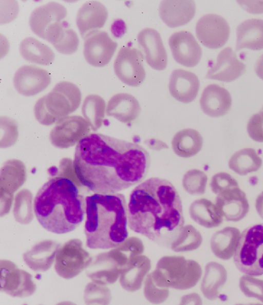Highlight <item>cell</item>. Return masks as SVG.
Masks as SVG:
<instances>
[{
    "instance_id": "obj_1",
    "label": "cell",
    "mask_w": 263,
    "mask_h": 305,
    "mask_svg": "<svg viewBox=\"0 0 263 305\" xmlns=\"http://www.w3.org/2000/svg\"><path fill=\"white\" fill-rule=\"evenodd\" d=\"M73 163L84 187L110 194L142 181L148 171L150 155L137 143L93 133L78 143Z\"/></svg>"
},
{
    "instance_id": "obj_2",
    "label": "cell",
    "mask_w": 263,
    "mask_h": 305,
    "mask_svg": "<svg viewBox=\"0 0 263 305\" xmlns=\"http://www.w3.org/2000/svg\"><path fill=\"white\" fill-rule=\"evenodd\" d=\"M128 224L134 232L170 247L184 226L180 196L168 180L151 178L131 192Z\"/></svg>"
},
{
    "instance_id": "obj_3",
    "label": "cell",
    "mask_w": 263,
    "mask_h": 305,
    "mask_svg": "<svg viewBox=\"0 0 263 305\" xmlns=\"http://www.w3.org/2000/svg\"><path fill=\"white\" fill-rule=\"evenodd\" d=\"M84 187L67 177L58 174L38 190L34 201L35 216L48 232L62 234L75 230L86 213Z\"/></svg>"
},
{
    "instance_id": "obj_4",
    "label": "cell",
    "mask_w": 263,
    "mask_h": 305,
    "mask_svg": "<svg viewBox=\"0 0 263 305\" xmlns=\"http://www.w3.org/2000/svg\"><path fill=\"white\" fill-rule=\"evenodd\" d=\"M86 244L91 249H109L119 246L128 237L127 206L120 193L95 194L85 198Z\"/></svg>"
},
{
    "instance_id": "obj_5",
    "label": "cell",
    "mask_w": 263,
    "mask_h": 305,
    "mask_svg": "<svg viewBox=\"0 0 263 305\" xmlns=\"http://www.w3.org/2000/svg\"><path fill=\"white\" fill-rule=\"evenodd\" d=\"M81 98L77 85L68 81L60 82L36 101L34 108L35 118L44 125L56 124L78 109Z\"/></svg>"
},
{
    "instance_id": "obj_6",
    "label": "cell",
    "mask_w": 263,
    "mask_h": 305,
    "mask_svg": "<svg viewBox=\"0 0 263 305\" xmlns=\"http://www.w3.org/2000/svg\"><path fill=\"white\" fill-rule=\"evenodd\" d=\"M140 252L138 245L134 241L127 239L111 250L95 256L86 269V274L96 283L104 285L113 284Z\"/></svg>"
},
{
    "instance_id": "obj_7",
    "label": "cell",
    "mask_w": 263,
    "mask_h": 305,
    "mask_svg": "<svg viewBox=\"0 0 263 305\" xmlns=\"http://www.w3.org/2000/svg\"><path fill=\"white\" fill-rule=\"evenodd\" d=\"M151 274L161 287L185 290L197 284L202 275V269L197 262L183 256H164L158 261Z\"/></svg>"
},
{
    "instance_id": "obj_8",
    "label": "cell",
    "mask_w": 263,
    "mask_h": 305,
    "mask_svg": "<svg viewBox=\"0 0 263 305\" xmlns=\"http://www.w3.org/2000/svg\"><path fill=\"white\" fill-rule=\"evenodd\" d=\"M233 261L243 274L252 276L263 275V223L250 226L242 232Z\"/></svg>"
},
{
    "instance_id": "obj_9",
    "label": "cell",
    "mask_w": 263,
    "mask_h": 305,
    "mask_svg": "<svg viewBox=\"0 0 263 305\" xmlns=\"http://www.w3.org/2000/svg\"><path fill=\"white\" fill-rule=\"evenodd\" d=\"M92 258L79 239H70L57 253L54 269L61 277L69 279L78 276L91 263Z\"/></svg>"
},
{
    "instance_id": "obj_10",
    "label": "cell",
    "mask_w": 263,
    "mask_h": 305,
    "mask_svg": "<svg viewBox=\"0 0 263 305\" xmlns=\"http://www.w3.org/2000/svg\"><path fill=\"white\" fill-rule=\"evenodd\" d=\"M143 58L142 53L138 49L123 46L120 49L114 63L116 75L128 86L140 85L146 76Z\"/></svg>"
},
{
    "instance_id": "obj_11",
    "label": "cell",
    "mask_w": 263,
    "mask_h": 305,
    "mask_svg": "<svg viewBox=\"0 0 263 305\" xmlns=\"http://www.w3.org/2000/svg\"><path fill=\"white\" fill-rule=\"evenodd\" d=\"M1 291L16 297L32 295L36 287L32 276L20 269L13 262L1 260Z\"/></svg>"
},
{
    "instance_id": "obj_12",
    "label": "cell",
    "mask_w": 263,
    "mask_h": 305,
    "mask_svg": "<svg viewBox=\"0 0 263 305\" xmlns=\"http://www.w3.org/2000/svg\"><path fill=\"white\" fill-rule=\"evenodd\" d=\"M90 130L87 121L80 116H68L56 123L50 132L52 144L59 148H68L87 137Z\"/></svg>"
},
{
    "instance_id": "obj_13",
    "label": "cell",
    "mask_w": 263,
    "mask_h": 305,
    "mask_svg": "<svg viewBox=\"0 0 263 305\" xmlns=\"http://www.w3.org/2000/svg\"><path fill=\"white\" fill-rule=\"evenodd\" d=\"M67 16L66 8L56 2H50L35 8L29 17V25L38 36L46 40Z\"/></svg>"
},
{
    "instance_id": "obj_14",
    "label": "cell",
    "mask_w": 263,
    "mask_h": 305,
    "mask_svg": "<svg viewBox=\"0 0 263 305\" xmlns=\"http://www.w3.org/2000/svg\"><path fill=\"white\" fill-rule=\"evenodd\" d=\"M230 33L228 22L221 16L208 13L202 16L196 25L198 40L205 47L217 49L227 42Z\"/></svg>"
},
{
    "instance_id": "obj_15",
    "label": "cell",
    "mask_w": 263,
    "mask_h": 305,
    "mask_svg": "<svg viewBox=\"0 0 263 305\" xmlns=\"http://www.w3.org/2000/svg\"><path fill=\"white\" fill-rule=\"evenodd\" d=\"M84 39V54L87 62L95 67H103L110 61L118 46L105 31L95 30Z\"/></svg>"
},
{
    "instance_id": "obj_16",
    "label": "cell",
    "mask_w": 263,
    "mask_h": 305,
    "mask_svg": "<svg viewBox=\"0 0 263 305\" xmlns=\"http://www.w3.org/2000/svg\"><path fill=\"white\" fill-rule=\"evenodd\" d=\"M51 80L50 75L46 70L34 65H25L16 71L13 81L18 93L30 97L44 91Z\"/></svg>"
},
{
    "instance_id": "obj_17",
    "label": "cell",
    "mask_w": 263,
    "mask_h": 305,
    "mask_svg": "<svg viewBox=\"0 0 263 305\" xmlns=\"http://www.w3.org/2000/svg\"><path fill=\"white\" fill-rule=\"evenodd\" d=\"M168 43L174 59L180 65L193 67L200 62L202 49L190 32H176L170 36Z\"/></svg>"
},
{
    "instance_id": "obj_18",
    "label": "cell",
    "mask_w": 263,
    "mask_h": 305,
    "mask_svg": "<svg viewBox=\"0 0 263 305\" xmlns=\"http://www.w3.org/2000/svg\"><path fill=\"white\" fill-rule=\"evenodd\" d=\"M215 204L221 216L228 221H240L246 217L250 209L246 195L239 186L218 194Z\"/></svg>"
},
{
    "instance_id": "obj_19",
    "label": "cell",
    "mask_w": 263,
    "mask_h": 305,
    "mask_svg": "<svg viewBox=\"0 0 263 305\" xmlns=\"http://www.w3.org/2000/svg\"><path fill=\"white\" fill-rule=\"evenodd\" d=\"M137 40L148 64L157 70L164 69L167 54L159 32L153 28H144L138 33Z\"/></svg>"
},
{
    "instance_id": "obj_20",
    "label": "cell",
    "mask_w": 263,
    "mask_h": 305,
    "mask_svg": "<svg viewBox=\"0 0 263 305\" xmlns=\"http://www.w3.org/2000/svg\"><path fill=\"white\" fill-rule=\"evenodd\" d=\"M246 69V65L238 59L233 49L228 47L219 52L215 63L208 72L207 77L212 80L229 82L240 77Z\"/></svg>"
},
{
    "instance_id": "obj_21",
    "label": "cell",
    "mask_w": 263,
    "mask_h": 305,
    "mask_svg": "<svg viewBox=\"0 0 263 305\" xmlns=\"http://www.w3.org/2000/svg\"><path fill=\"white\" fill-rule=\"evenodd\" d=\"M168 87L174 98L180 102L189 103L196 98L200 82L194 73L183 69H176L171 73Z\"/></svg>"
},
{
    "instance_id": "obj_22",
    "label": "cell",
    "mask_w": 263,
    "mask_h": 305,
    "mask_svg": "<svg viewBox=\"0 0 263 305\" xmlns=\"http://www.w3.org/2000/svg\"><path fill=\"white\" fill-rule=\"evenodd\" d=\"M196 11L193 1H163L159 7V15L171 28L184 26L194 17Z\"/></svg>"
},
{
    "instance_id": "obj_23",
    "label": "cell",
    "mask_w": 263,
    "mask_h": 305,
    "mask_svg": "<svg viewBox=\"0 0 263 305\" xmlns=\"http://www.w3.org/2000/svg\"><path fill=\"white\" fill-rule=\"evenodd\" d=\"M201 108L204 113L212 117L226 115L232 105L229 92L219 85L212 84L203 89L200 99Z\"/></svg>"
},
{
    "instance_id": "obj_24",
    "label": "cell",
    "mask_w": 263,
    "mask_h": 305,
    "mask_svg": "<svg viewBox=\"0 0 263 305\" xmlns=\"http://www.w3.org/2000/svg\"><path fill=\"white\" fill-rule=\"evenodd\" d=\"M105 6L97 1H88L79 8L76 23L81 35L84 37L89 32L102 28L108 17Z\"/></svg>"
},
{
    "instance_id": "obj_25",
    "label": "cell",
    "mask_w": 263,
    "mask_h": 305,
    "mask_svg": "<svg viewBox=\"0 0 263 305\" xmlns=\"http://www.w3.org/2000/svg\"><path fill=\"white\" fill-rule=\"evenodd\" d=\"M60 244L45 240L36 244L23 255L25 263L35 272H45L52 265Z\"/></svg>"
},
{
    "instance_id": "obj_26",
    "label": "cell",
    "mask_w": 263,
    "mask_h": 305,
    "mask_svg": "<svg viewBox=\"0 0 263 305\" xmlns=\"http://www.w3.org/2000/svg\"><path fill=\"white\" fill-rule=\"evenodd\" d=\"M26 169L21 160L10 159L4 162L0 173L1 197L13 199V193L26 180Z\"/></svg>"
},
{
    "instance_id": "obj_27",
    "label": "cell",
    "mask_w": 263,
    "mask_h": 305,
    "mask_svg": "<svg viewBox=\"0 0 263 305\" xmlns=\"http://www.w3.org/2000/svg\"><path fill=\"white\" fill-rule=\"evenodd\" d=\"M106 114L124 123H129L139 116L141 108L137 99L127 93L114 95L108 101Z\"/></svg>"
},
{
    "instance_id": "obj_28",
    "label": "cell",
    "mask_w": 263,
    "mask_h": 305,
    "mask_svg": "<svg viewBox=\"0 0 263 305\" xmlns=\"http://www.w3.org/2000/svg\"><path fill=\"white\" fill-rule=\"evenodd\" d=\"M151 266V260L147 256L141 254L134 257L120 275L122 287L130 292L139 290Z\"/></svg>"
},
{
    "instance_id": "obj_29",
    "label": "cell",
    "mask_w": 263,
    "mask_h": 305,
    "mask_svg": "<svg viewBox=\"0 0 263 305\" xmlns=\"http://www.w3.org/2000/svg\"><path fill=\"white\" fill-rule=\"evenodd\" d=\"M236 49L248 48L253 50L263 49V20L247 19L238 25L236 29Z\"/></svg>"
},
{
    "instance_id": "obj_30",
    "label": "cell",
    "mask_w": 263,
    "mask_h": 305,
    "mask_svg": "<svg viewBox=\"0 0 263 305\" xmlns=\"http://www.w3.org/2000/svg\"><path fill=\"white\" fill-rule=\"evenodd\" d=\"M240 235L238 228L231 226L216 232L211 239V247L214 254L224 260L230 259L235 253Z\"/></svg>"
},
{
    "instance_id": "obj_31",
    "label": "cell",
    "mask_w": 263,
    "mask_h": 305,
    "mask_svg": "<svg viewBox=\"0 0 263 305\" xmlns=\"http://www.w3.org/2000/svg\"><path fill=\"white\" fill-rule=\"evenodd\" d=\"M227 272L219 263L210 262L205 266L201 283V291L208 299L213 300L219 297V290L226 283Z\"/></svg>"
},
{
    "instance_id": "obj_32",
    "label": "cell",
    "mask_w": 263,
    "mask_h": 305,
    "mask_svg": "<svg viewBox=\"0 0 263 305\" xmlns=\"http://www.w3.org/2000/svg\"><path fill=\"white\" fill-rule=\"evenodd\" d=\"M189 213L194 221L206 228L217 227L223 222L215 204L205 198L194 201L190 206Z\"/></svg>"
},
{
    "instance_id": "obj_33",
    "label": "cell",
    "mask_w": 263,
    "mask_h": 305,
    "mask_svg": "<svg viewBox=\"0 0 263 305\" xmlns=\"http://www.w3.org/2000/svg\"><path fill=\"white\" fill-rule=\"evenodd\" d=\"M203 138L196 130L192 128L182 129L174 136L172 148L174 153L182 158L195 156L201 149Z\"/></svg>"
},
{
    "instance_id": "obj_34",
    "label": "cell",
    "mask_w": 263,
    "mask_h": 305,
    "mask_svg": "<svg viewBox=\"0 0 263 305\" xmlns=\"http://www.w3.org/2000/svg\"><path fill=\"white\" fill-rule=\"evenodd\" d=\"M20 51L26 60L43 65H50L55 58L49 46L31 36L27 37L21 41Z\"/></svg>"
},
{
    "instance_id": "obj_35",
    "label": "cell",
    "mask_w": 263,
    "mask_h": 305,
    "mask_svg": "<svg viewBox=\"0 0 263 305\" xmlns=\"http://www.w3.org/2000/svg\"><path fill=\"white\" fill-rule=\"evenodd\" d=\"M262 160L253 148H247L236 151L230 158L229 168L240 175L257 171Z\"/></svg>"
},
{
    "instance_id": "obj_36",
    "label": "cell",
    "mask_w": 263,
    "mask_h": 305,
    "mask_svg": "<svg viewBox=\"0 0 263 305\" xmlns=\"http://www.w3.org/2000/svg\"><path fill=\"white\" fill-rule=\"evenodd\" d=\"M105 108V102L101 96L92 94L85 97L81 108L82 113L93 131H97L102 126Z\"/></svg>"
},
{
    "instance_id": "obj_37",
    "label": "cell",
    "mask_w": 263,
    "mask_h": 305,
    "mask_svg": "<svg viewBox=\"0 0 263 305\" xmlns=\"http://www.w3.org/2000/svg\"><path fill=\"white\" fill-rule=\"evenodd\" d=\"M200 233L193 225L183 226L180 233L171 244L176 252H184L198 249L202 242Z\"/></svg>"
},
{
    "instance_id": "obj_38",
    "label": "cell",
    "mask_w": 263,
    "mask_h": 305,
    "mask_svg": "<svg viewBox=\"0 0 263 305\" xmlns=\"http://www.w3.org/2000/svg\"><path fill=\"white\" fill-rule=\"evenodd\" d=\"M33 196L28 189H22L14 198L13 213L16 221L22 224L30 223L33 218Z\"/></svg>"
},
{
    "instance_id": "obj_39",
    "label": "cell",
    "mask_w": 263,
    "mask_h": 305,
    "mask_svg": "<svg viewBox=\"0 0 263 305\" xmlns=\"http://www.w3.org/2000/svg\"><path fill=\"white\" fill-rule=\"evenodd\" d=\"M207 175L197 169L187 171L183 176L182 185L185 190L191 195H202L205 192Z\"/></svg>"
},
{
    "instance_id": "obj_40",
    "label": "cell",
    "mask_w": 263,
    "mask_h": 305,
    "mask_svg": "<svg viewBox=\"0 0 263 305\" xmlns=\"http://www.w3.org/2000/svg\"><path fill=\"white\" fill-rule=\"evenodd\" d=\"M1 148H7L13 146L16 142L18 136V124L14 119L1 116Z\"/></svg>"
},
{
    "instance_id": "obj_41",
    "label": "cell",
    "mask_w": 263,
    "mask_h": 305,
    "mask_svg": "<svg viewBox=\"0 0 263 305\" xmlns=\"http://www.w3.org/2000/svg\"><path fill=\"white\" fill-rule=\"evenodd\" d=\"M84 299L87 304H108L111 299L110 291L106 285L92 281L85 288Z\"/></svg>"
},
{
    "instance_id": "obj_42",
    "label": "cell",
    "mask_w": 263,
    "mask_h": 305,
    "mask_svg": "<svg viewBox=\"0 0 263 305\" xmlns=\"http://www.w3.org/2000/svg\"><path fill=\"white\" fill-rule=\"evenodd\" d=\"M144 294L151 303H161L166 300L169 295V289L159 286L154 281L151 273L147 274L144 281Z\"/></svg>"
},
{
    "instance_id": "obj_43",
    "label": "cell",
    "mask_w": 263,
    "mask_h": 305,
    "mask_svg": "<svg viewBox=\"0 0 263 305\" xmlns=\"http://www.w3.org/2000/svg\"><path fill=\"white\" fill-rule=\"evenodd\" d=\"M239 287L246 296L256 298L263 303V280L250 275H243L240 278Z\"/></svg>"
},
{
    "instance_id": "obj_44",
    "label": "cell",
    "mask_w": 263,
    "mask_h": 305,
    "mask_svg": "<svg viewBox=\"0 0 263 305\" xmlns=\"http://www.w3.org/2000/svg\"><path fill=\"white\" fill-rule=\"evenodd\" d=\"M210 185L212 192L217 195L231 187L239 186L232 176L224 172L215 174L212 177Z\"/></svg>"
},
{
    "instance_id": "obj_45",
    "label": "cell",
    "mask_w": 263,
    "mask_h": 305,
    "mask_svg": "<svg viewBox=\"0 0 263 305\" xmlns=\"http://www.w3.org/2000/svg\"><path fill=\"white\" fill-rule=\"evenodd\" d=\"M247 131L252 139L263 142V111L251 117L247 125Z\"/></svg>"
},
{
    "instance_id": "obj_46",
    "label": "cell",
    "mask_w": 263,
    "mask_h": 305,
    "mask_svg": "<svg viewBox=\"0 0 263 305\" xmlns=\"http://www.w3.org/2000/svg\"><path fill=\"white\" fill-rule=\"evenodd\" d=\"M144 143L149 148L155 150H160L162 149L168 148V145L164 142L154 138L145 140L144 141Z\"/></svg>"
},
{
    "instance_id": "obj_47",
    "label": "cell",
    "mask_w": 263,
    "mask_h": 305,
    "mask_svg": "<svg viewBox=\"0 0 263 305\" xmlns=\"http://www.w3.org/2000/svg\"><path fill=\"white\" fill-rule=\"evenodd\" d=\"M202 300L199 295L196 293L186 295L182 297L181 304H201Z\"/></svg>"
},
{
    "instance_id": "obj_48",
    "label": "cell",
    "mask_w": 263,
    "mask_h": 305,
    "mask_svg": "<svg viewBox=\"0 0 263 305\" xmlns=\"http://www.w3.org/2000/svg\"><path fill=\"white\" fill-rule=\"evenodd\" d=\"M255 71L257 75L263 80V53L259 57L255 64Z\"/></svg>"
},
{
    "instance_id": "obj_49",
    "label": "cell",
    "mask_w": 263,
    "mask_h": 305,
    "mask_svg": "<svg viewBox=\"0 0 263 305\" xmlns=\"http://www.w3.org/2000/svg\"><path fill=\"white\" fill-rule=\"evenodd\" d=\"M255 206L258 214L263 219V192H261L257 197Z\"/></svg>"
}]
</instances>
